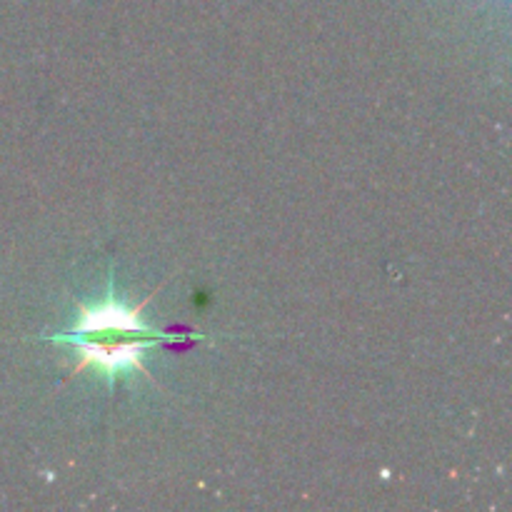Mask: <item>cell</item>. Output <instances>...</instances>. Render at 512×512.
Listing matches in <instances>:
<instances>
[{
  "mask_svg": "<svg viewBox=\"0 0 512 512\" xmlns=\"http://www.w3.org/2000/svg\"><path fill=\"white\" fill-rule=\"evenodd\" d=\"M150 300H153V295L130 308L128 303L115 298L113 280H110L108 295L100 303L80 305L73 328L63 330V333L43 335V338L53 340V343L73 345L78 350L75 353L78 363L70 370V378L80 375L83 370H95L108 380L110 388L118 383V378L130 373H143L145 378H150L143 365L145 350L158 343H173L180 350L193 345L190 340L178 343L175 333H160V330L145 325L143 308Z\"/></svg>",
  "mask_w": 512,
  "mask_h": 512,
  "instance_id": "cell-1",
  "label": "cell"
}]
</instances>
